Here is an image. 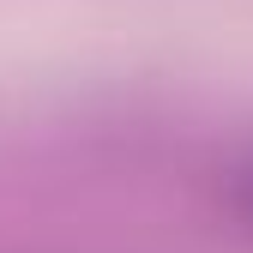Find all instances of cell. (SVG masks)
Instances as JSON below:
<instances>
[{
    "mask_svg": "<svg viewBox=\"0 0 253 253\" xmlns=\"http://www.w3.org/2000/svg\"><path fill=\"white\" fill-rule=\"evenodd\" d=\"M235 205H241V217L253 223V169H247V175H241V187H235Z\"/></svg>",
    "mask_w": 253,
    "mask_h": 253,
    "instance_id": "obj_1",
    "label": "cell"
}]
</instances>
